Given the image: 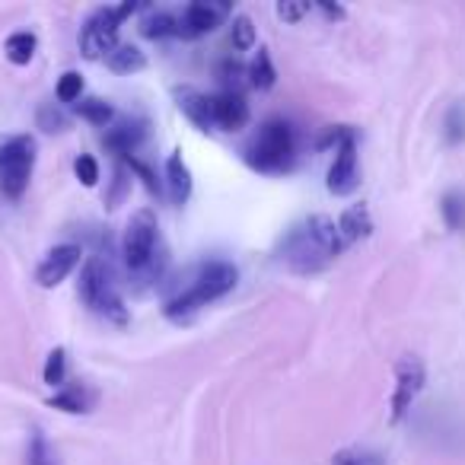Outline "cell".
<instances>
[{"label": "cell", "mask_w": 465, "mask_h": 465, "mask_svg": "<svg viewBox=\"0 0 465 465\" xmlns=\"http://www.w3.org/2000/svg\"><path fill=\"white\" fill-rule=\"evenodd\" d=\"M122 262L124 272L131 274V284L137 291H147V287L160 284V278L166 274L169 255L166 246H163L160 236V223H156L153 211H137L134 217L128 220L122 236Z\"/></svg>", "instance_id": "1"}, {"label": "cell", "mask_w": 465, "mask_h": 465, "mask_svg": "<svg viewBox=\"0 0 465 465\" xmlns=\"http://www.w3.org/2000/svg\"><path fill=\"white\" fill-rule=\"evenodd\" d=\"M236 281H240V272H236L230 262H223V259L201 262L192 272V278H188V284H182L179 291L163 303V316L173 319V322H185V319H192L198 310H204L207 303L226 297V293L236 287Z\"/></svg>", "instance_id": "2"}, {"label": "cell", "mask_w": 465, "mask_h": 465, "mask_svg": "<svg viewBox=\"0 0 465 465\" xmlns=\"http://www.w3.org/2000/svg\"><path fill=\"white\" fill-rule=\"evenodd\" d=\"M80 300L96 316L109 319V322L115 325L128 322V306H124L122 293H118L115 274H112V268L99 255H90L84 262V272H80Z\"/></svg>", "instance_id": "3"}, {"label": "cell", "mask_w": 465, "mask_h": 465, "mask_svg": "<svg viewBox=\"0 0 465 465\" xmlns=\"http://www.w3.org/2000/svg\"><path fill=\"white\" fill-rule=\"evenodd\" d=\"M293 153H297V141H293V128L284 118H268L259 128L255 141L246 147V163L259 173H287L293 166Z\"/></svg>", "instance_id": "4"}, {"label": "cell", "mask_w": 465, "mask_h": 465, "mask_svg": "<svg viewBox=\"0 0 465 465\" xmlns=\"http://www.w3.org/2000/svg\"><path fill=\"white\" fill-rule=\"evenodd\" d=\"M35 169V137L10 134L0 141V192L4 198L16 201L26 194L29 179Z\"/></svg>", "instance_id": "5"}, {"label": "cell", "mask_w": 465, "mask_h": 465, "mask_svg": "<svg viewBox=\"0 0 465 465\" xmlns=\"http://www.w3.org/2000/svg\"><path fill=\"white\" fill-rule=\"evenodd\" d=\"M131 14H137V4H122V7H99L96 14L86 20L84 33H80V52L84 58L99 61L109 58V52L118 45V26L128 20Z\"/></svg>", "instance_id": "6"}, {"label": "cell", "mask_w": 465, "mask_h": 465, "mask_svg": "<svg viewBox=\"0 0 465 465\" xmlns=\"http://www.w3.org/2000/svg\"><path fill=\"white\" fill-rule=\"evenodd\" d=\"M281 259H284L297 274L322 272V268L331 262L329 252L312 240V232L306 230V223L291 226V232H287L284 242H281Z\"/></svg>", "instance_id": "7"}, {"label": "cell", "mask_w": 465, "mask_h": 465, "mask_svg": "<svg viewBox=\"0 0 465 465\" xmlns=\"http://www.w3.org/2000/svg\"><path fill=\"white\" fill-rule=\"evenodd\" d=\"M427 382V367L420 357L405 354L395 363V392H392V424L405 420V414L411 411V405L418 401V395L424 392Z\"/></svg>", "instance_id": "8"}, {"label": "cell", "mask_w": 465, "mask_h": 465, "mask_svg": "<svg viewBox=\"0 0 465 465\" xmlns=\"http://www.w3.org/2000/svg\"><path fill=\"white\" fill-rule=\"evenodd\" d=\"M230 4H213V0H194L182 10V16H175V35L182 39H198L220 26L230 16Z\"/></svg>", "instance_id": "9"}, {"label": "cell", "mask_w": 465, "mask_h": 465, "mask_svg": "<svg viewBox=\"0 0 465 465\" xmlns=\"http://www.w3.org/2000/svg\"><path fill=\"white\" fill-rule=\"evenodd\" d=\"M80 262H84V249H80L77 242L54 246L52 252H48L45 259L39 262V268H35V281H39V287L52 291V287H58L61 281L67 278V274L77 272Z\"/></svg>", "instance_id": "10"}, {"label": "cell", "mask_w": 465, "mask_h": 465, "mask_svg": "<svg viewBox=\"0 0 465 465\" xmlns=\"http://www.w3.org/2000/svg\"><path fill=\"white\" fill-rule=\"evenodd\" d=\"M329 192L344 198V194H354L361 185V166H357V134L348 137L341 147L335 150V163L329 169Z\"/></svg>", "instance_id": "11"}, {"label": "cell", "mask_w": 465, "mask_h": 465, "mask_svg": "<svg viewBox=\"0 0 465 465\" xmlns=\"http://www.w3.org/2000/svg\"><path fill=\"white\" fill-rule=\"evenodd\" d=\"M213 124L220 131H242L249 124V103L242 93H220L213 96Z\"/></svg>", "instance_id": "12"}, {"label": "cell", "mask_w": 465, "mask_h": 465, "mask_svg": "<svg viewBox=\"0 0 465 465\" xmlns=\"http://www.w3.org/2000/svg\"><path fill=\"white\" fill-rule=\"evenodd\" d=\"M143 137H147V122L143 118H122V122L109 124V131H105V147L115 150L118 156H128L134 153Z\"/></svg>", "instance_id": "13"}, {"label": "cell", "mask_w": 465, "mask_h": 465, "mask_svg": "<svg viewBox=\"0 0 465 465\" xmlns=\"http://www.w3.org/2000/svg\"><path fill=\"white\" fill-rule=\"evenodd\" d=\"M166 192L173 204H185V201L192 198V169L182 160L179 150L169 153V160H166Z\"/></svg>", "instance_id": "14"}, {"label": "cell", "mask_w": 465, "mask_h": 465, "mask_svg": "<svg viewBox=\"0 0 465 465\" xmlns=\"http://www.w3.org/2000/svg\"><path fill=\"white\" fill-rule=\"evenodd\" d=\"M179 109L198 131H213V96H204L198 90H182Z\"/></svg>", "instance_id": "15"}, {"label": "cell", "mask_w": 465, "mask_h": 465, "mask_svg": "<svg viewBox=\"0 0 465 465\" xmlns=\"http://www.w3.org/2000/svg\"><path fill=\"white\" fill-rule=\"evenodd\" d=\"M303 223H306V230L312 232V240L329 252V259H338V255L344 252V240H341V232H338V223L331 217L312 213V217H306Z\"/></svg>", "instance_id": "16"}, {"label": "cell", "mask_w": 465, "mask_h": 465, "mask_svg": "<svg viewBox=\"0 0 465 465\" xmlns=\"http://www.w3.org/2000/svg\"><path fill=\"white\" fill-rule=\"evenodd\" d=\"M338 232H341L344 246H348V242L367 240L370 232H373V217H370V207L367 204H351L348 211L341 213V220H338Z\"/></svg>", "instance_id": "17"}, {"label": "cell", "mask_w": 465, "mask_h": 465, "mask_svg": "<svg viewBox=\"0 0 465 465\" xmlns=\"http://www.w3.org/2000/svg\"><path fill=\"white\" fill-rule=\"evenodd\" d=\"M93 401H96V395H93L84 382H77V386L58 389V392L48 399V405L64 414H86V411H93Z\"/></svg>", "instance_id": "18"}, {"label": "cell", "mask_w": 465, "mask_h": 465, "mask_svg": "<svg viewBox=\"0 0 465 465\" xmlns=\"http://www.w3.org/2000/svg\"><path fill=\"white\" fill-rule=\"evenodd\" d=\"M105 64H109V71H115V74H137V71H143L147 58H143V52L137 45H131V42H122V45H115L109 52Z\"/></svg>", "instance_id": "19"}, {"label": "cell", "mask_w": 465, "mask_h": 465, "mask_svg": "<svg viewBox=\"0 0 465 465\" xmlns=\"http://www.w3.org/2000/svg\"><path fill=\"white\" fill-rule=\"evenodd\" d=\"M35 48H39V39H35L33 33H14L7 39V45H4V52H7V61L16 67H26L29 61L35 58Z\"/></svg>", "instance_id": "20"}, {"label": "cell", "mask_w": 465, "mask_h": 465, "mask_svg": "<svg viewBox=\"0 0 465 465\" xmlns=\"http://www.w3.org/2000/svg\"><path fill=\"white\" fill-rule=\"evenodd\" d=\"M249 84H252L255 90H272V86L278 84V71H274L268 48H259V54H255L252 64H249Z\"/></svg>", "instance_id": "21"}, {"label": "cell", "mask_w": 465, "mask_h": 465, "mask_svg": "<svg viewBox=\"0 0 465 465\" xmlns=\"http://www.w3.org/2000/svg\"><path fill=\"white\" fill-rule=\"evenodd\" d=\"M77 115L90 124H99V128H109L112 118H115V109H112L105 99L99 96H90V99H80L77 103Z\"/></svg>", "instance_id": "22"}, {"label": "cell", "mask_w": 465, "mask_h": 465, "mask_svg": "<svg viewBox=\"0 0 465 465\" xmlns=\"http://www.w3.org/2000/svg\"><path fill=\"white\" fill-rule=\"evenodd\" d=\"M331 465H386V456L370 446H344L331 456Z\"/></svg>", "instance_id": "23"}, {"label": "cell", "mask_w": 465, "mask_h": 465, "mask_svg": "<svg viewBox=\"0 0 465 465\" xmlns=\"http://www.w3.org/2000/svg\"><path fill=\"white\" fill-rule=\"evenodd\" d=\"M141 35L143 39H166V35H175V16L173 14H163V10H156V14H147L141 20Z\"/></svg>", "instance_id": "24"}, {"label": "cell", "mask_w": 465, "mask_h": 465, "mask_svg": "<svg viewBox=\"0 0 465 465\" xmlns=\"http://www.w3.org/2000/svg\"><path fill=\"white\" fill-rule=\"evenodd\" d=\"M42 380L45 386L52 389H64V380H67V351L64 348H54L45 361V370H42Z\"/></svg>", "instance_id": "25"}, {"label": "cell", "mask_w": 465, "mask_h": 465, "mask_svg": "<svg viewBox=\"0 0 465 465\" xmlns=\"http://www.w3.org/2000/svg\"><path fill=\"white\" fill-rule=\"evenodd\" d=\"M26 465H61L58 462V452L52 450V443H48L42 430H33V437H29Z\"/></svg>", "instance_id": "26"}, {"label": "cell", "mask_w": 465, "mask_h": 465, "mask_svg": "<svg viewBox=\"0 0 465 465\" xmlns=\"http://www.w3.org/2000/svg\"><path fill=\"white\" fill-rule=\"evenodd\" d=\"M230 45L236 48V52H249V48H255V26H252L249 16H232Z\"/></svg>", "instance_id": "27"}, {"label": "cell", "mask_w": 465, "mask_h": 465, "mask_svg": "<svg viewBox=\"0 0 465 465\" xmlns=\"http://www.w3.org/2000/svg\"><path fill=\"white\" fill-rule=\"evenodd\" d=\"M440 213H443V220H446L450 230H459L462 220H465V194L462 192H446L443 204H440Z\"/></svg>", "instance_id": "28"}, {"label": "cell", "mask_w": 465, "mask_h": 465, "mask_svg": "<svg viewBox=\"0 0 465 465\" xmlns=\"http://www.w3.org/2000/svg\"><path fill=\"white\" fill-rule=\"evenodd\" d=\"M80 93H84V77H80L77 71L61 74L58 90H54V96H58V103H77Z\"/></svg>", "instance_id": "29"}, {"label": "cell", "mask_w": 465, "mask_h": 465, "mask_svg": "<svg viewBox=\"0 0 465 465\" xmlns=\"http://www.w3.org/2000/svg\"><path fill=\"white\" fill-rule=\"evenodd\" d=\"M465 141V109L462 105H452L450 112H446V143H462Z\"/></svg>", "instance_id": "30"}, {"label": "cell", "mask_w": 465, "mask_h": 465, "mask_svg": "<svg viewBox=\"0 0 465 465\" xmlns=\"http://www.w3.org/2000/svg\"><path fill=\"white\" fill-rule=\"evenodd\" d=\"M39 128L48 131V134H54V131H64L67 128V115L61 112V105L54 103H45L39 109Z\"/></svg>", "instance_id": "31"}, {"label": "cell", "mask_w": 465, "mask_h": 465, "mask_svg": "<svg viewBox=\"0 0 465 465\" xmlns=\"http://www.w3.org/2000/svg\"><path fill=\"white\" fill-rule=\"evenodd\" d=\"M74 173H77V179L84 182L86 188H93L99 182V163H96V156H90V153L77 156V163H74Z\"/></svg>", "instance_id": "32"}, {"label": "cell", "mask_w": 465, "mask_h": 465, "mask_svg": "<svg viewBox=\"0 0 465 465\" xmlns=\"http://www.w3.org/2000/svg\"><path fill=\"white\" fill-rule=\"evenodd\" d=\"M220 74H223V84H226V93H240L236 90V86H240V80L242 77H249V71L242 64H236V61H223V64H220Z\"/></svg>", "instance_id": "33"}, {"label": "cell", "mask_w": 465, "mask_h": 465, "mask_svg": "<svg viewBox=\"0 0 465 465\" xmlns=\"http://www.w3.org/2000/svg\"><path fill=\"white\" fill-rule=\"evenodd\" d=\"M310 10H312L310 4H297V0H281L278 4V16L284 23H300Z\"/></svg>", "instance_id": "34"}, {"label": "cell", "mask_w": 465, "mask_h": 465, "mask_svg": "<svg viewBox=\"0 0 465 465\" xmlns=\"http://www.w3.org/2000/svg\"><path fill=\"white\" fill-rule=\"evenodd\" d=\"M128 185H131V179H128V173H124L122 166L115 169V192L109 194V207H115L118 201H122V194L128 192Z\"/></svg>", "instance_id": "35"}, {"label": "cell", "mask_w": 465, "mask_h": 465, "mask_svg": "<svg viewBox=\"0 0 465 465\" xmlns=\"http://www.w3.org/2000/svg\"><path fill=\"white\" fill-rule=\"evenodd\" d=\"M316 10L325 16V20H331V23H341L344 16H348V10H344L341 4H325V0H319V4H316Z\"/></svg>", "instance_id": "36"}]
</instances>
